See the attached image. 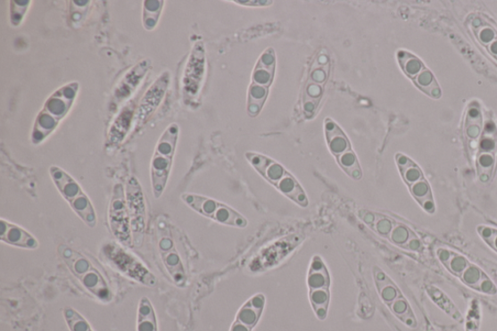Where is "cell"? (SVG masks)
Returning <instances> with one entry per match:
<instances>
[{"label": "cell", "instance_id": "cell-2", "mask_svg": "<svg viewBox=\"0 0 497 331\" xmlns=\"http://www.w3.org/2000/svg\"><path fill=\"white\" fill-rule=\"evenodd\" d=\"M245 157L261 178L276 190L298 206L306 208L309 205L308 196L302 186L281 163L258 153L248 152Z\"/></svg>", "mask_w": 497, "mask_h": 331}, {"label": "cell", "instance_id": "cell-38", "mask_svg": "<svg viewBox=\"0 0 497 331\" xmlns=\"http://www.w3.org/2000/svg\"><path fill=\"white\" fill-rule=\"evenodd\" d=\"M490 50L494 54V56L497 57V41L491 43Z\"/></svg>", "mask_w": 497, "mask_h": 331}, {"label": "cell", "instance_id": "cell-18", "mask_svg": "<svg viewBox=\"0 0 497 331\" xmlns=\"http://www.w3.org/2000/svg\"><path fill=\"white\" fill-rule=\"evenodd\" d=\"M152 70V61L145 59L137 62L131 68L119 81L115 87L112 98V104L117 107L128 101L132 95L138 89V87L145 80L146 75Z\"/></svg>", "mask_w": 497, "mask_h": 331}, {"label": "cell", "instance_id": "cell-10", "mask_svg": "<svg viewBox=\"0 0 497 331\" xmlns=\"http://www.w3.org/2000/svg\"><path fill=\"white\" fill-rule=\"evenodd\" d=\"M372 277L383 303L405 326L416 327L417 319L412 308L390 276L379 267H373Z\"/></svg>", "mask_w": 497, "mask_h": 331}, {"label": "cell", "instance_id": "cell-28", "mask_svg": "<svg viewBox=\"0 0 497 331\" xmlns=\"http://www.w3.org/2000/svg\"><path fill=\"white\" fill-rule=\"evenodd\" d=\"M62 315L70 331H95L90 323L74 308L66 306L62 309Z\"/></svg>", "mask_w": 497, "mask_h": 331}, {"label": "cell", "instance_id": "cell-1", "mask_svg": "<svg viewBox=\"0 0 497 331\" xmlns=\"http://www.w3.org/2000/svg\"><path fill=\"white\" fill-rule=\"evenodd\" d=\"M80 90L79 82L65 84L54 91L44 103L33 124L30 141L33 145H42L58 128L69 115Z\"/></svg>", "mask_w": 497, "mask_h": 331}, {"label": "cell", "instance_id": "cell-30", "mask_svg": "<svg viewBox=\"0 0 497 331\" xmlns=\"http://www.w3.org/2000/svg\"><path fill=\"white\" fill-rule=\"evenodd\" d=\"M9 4L10 24L13 28H18L23 23L32 2L30 0H11Z\"/></svg>", "mask_w": 497, "mask_h": 331}, {"label": "cell", "instance_id": "cell-12", "mask_svg": "<svg viewBox=\"0 0 497 331\" xmlns=\"http://www.w3.org/2000/svg\"><path fill=\"white\" fill-rule=\"evenodd\" d=\"M158 250L165 270L173 284L178 288H185L187 277L184 263L177 251L170 225L167 220L159 219L157 224Z\"/></svg>", "mask_w": 497, "mask_h": 331}, {"label": "cell", "instance_id": "cell-36", "mask_svg": "<svg viewBox=\"0 0 497 331\" xmlns=\"http://www.w3.org/2000/svg\"><path fill=\"white\" fill-rule=\"evenodd\" d=\"M479 38L484 43H492L494 38V32L490 28H485V29L481 31Z\"/></svg>", "mask_w": 497, "mask_h": 331}, {"label": "cell", "instance_id": "cell-26", "mask_svg": "<svg viewBox=\"0 0 497 331\" xmlns=\"http://www.w3.org/2000/svg\"><path fill=\"white\" fill-rule=\"evenodd\" d=\"M164 4V0H145L143 3L142 24L147 31L158 27Z\"/></svg>", "mask_w": 497, "mask_h": 331}, {"label": "cell", "instance_id": "cell-27", "mask_svg": "<svg viewBox=\"0 0 497 331\" xmlns=\"http://www.w3.org/2000/svg\"><path fill=\"white\" fill-rule=\"evenodd\" d=\"M397 59L404 73L413 80L426 70L421 61L406 51L397 53Z\"/></svg>", "mask_w": 497, "mask_h": 331}, {"label": "cell", "instance_id": "cell-6", "mask_svg": "<svg viewBox=\"0 0 497 331\" xmlns=\"http://www.w3.org/2000/svg\"><path fill=\"white\" fill-rule=\"evenodd\" d=\"M49 173L54 185L56 186L65 202L70 204L73 212L82 219L85 225L95 228L97 225L95 209L79 183L57 165H52Z\"/></svg>", "mask_w": 497, "mask_h": 331}, {"label": "cell", "instance_id": "cell-5", "mask_svg": "<svg viewBox=\"0 0 497 331\" xmlns=\"http://www.w3.org/2000/svg\"><path fill=\"white\" fill-rule=\"evenodd\" d=\"M359 218L375 234L388 240L392 244L406 251L418 252L422 250V241L414 231L402 223L380 213L360 211Z\"/></svg>", "mask_w": 497, "mask_h": 331}, {"label": "cell", "instance_id": "cell-19", "mask_svg": "<svg viewBox=\"0 0 497 331\" xmlns=\"http://www.w3.org/2000/svg\"><path fill=\"white\" fill-rule=\"evenodd\" d=\"M267 297L261 293L253 294L243 304L236 316L229 331H253L261 322Z\"/></svg>", "mask_w": 497, "mask_h": 331}, {"label": "cell", "instance_id": "cell-23", "mask_svg": "<svg viewBox=\"0 0 497 331\" xmlns=\"http://www.w3.org/2000/svg\"><path fill=\"white\" fill-rule=\"evenodd\" d=\"M137 331H159L156 311L146 296L142 297L138 304Z\"/></svg>", "mask_w": 497, "mask_h": 331}, {"label": "cell", "instance_id": "cell-14", "mask_svg": "<svg viewBox=\"0 0 497 331\" xmlns=\"http://www.w3.org/2000/svg\"><path fill=\"white\" fill-rule=\"evenodd\" d=\"M126 198L134 246L140 247L145 241L147 228V208L145 194L137 178H130L126 185Z\"/></svg>", "mask_w": 497, "mask_h": 331}, {"label": "cell", "instance_id": "cell-9", "mask_svg": "<svg viewBox=\"0 0 497 331\" xmlns=\"http://www.w3.org/2000/svg\"><path fill=\"white\" fill-rule=\"evenodd\" d=\"M325 134L329 152L350 178L360 181L363 178V172L355 151H353L351 141L347 135L334 120H325Z\"/></svg>", "mask_w": 497, "mask_h": 331}, {"label": "cell", "instance_id": "cell-24", "mask_svg": "<svg viewBox=\"0 0 497 331\" xmlns=\"http://www.w3.org/2000/svg\"><path fill=\"white\" fill-rule=\"evenodd\" d=\"M436 255L445 269L459 278L471 263L465 256L460 255V253L444 248L438 249Z\"/></svg>", "mask_w": 497, "mask_h": 331}, {"label": "cell", "instance_id": "cell-17", "mask_svg": "<svg viewBox=\"0 0 497 331\" xmlns=\"http://www.w3.org/2000/svg\"><path fill=\"white\" fill-rule=\"evenodd\" d=\"M326 54H322L316 60L303 93L302 108L306 118H312L317 112V108L321 102L324 95V86L326 85L328 70L329 59H325Z\"/></svg>", "mask_w": 497, "mask_h": 331}, {"label": "cell", "instance_id": "cell-37", "mask_svg": "<svg viewBox=\"0 0 497 331\" xmlns=\"http://www.w3.org/2000/svg\"><path fill=\"white\" fill-rule=\"evenodd\" d=\"M236 4H246V6L248 4H253V6H257L256 4H259L260 6H268L269 4H271V2H235Z\"/></svg>", "mask_w": 497, "mask_h": 331}, {"label": "cell", "instance_id": "cell-25", "mask_svg": "<svg viewBox=\"0 0 497 331\" xmlns=\"http://www.w3.org/2000/svg\"><path fill=\"white\" fill-rule=\"evenodd\" d=\"M410 191L416 202L424 208V211L429 214L435 212V203L432 189L426 178H422L410 186Z\"/></svg>", "mask_w": 497, "mask_h": 331}, {"label": "cell", "instance_id": "cell-15", "mask_svg": "<svg viewBox=\"0 0 497 331\" xmlns=\"http://www.w3.org/2000/svg\"><path fill=\"white\" fill-rule=\"evenodd\" d=\"M205 74V51L203 43L198 42L194 46L187 59L181 79L182 98L186 105H192L202 90Z\"/></svg>", "mask_w": 497, "mask_h": 331}, {"label": "cell", "instance_id": "cell-21", "mask_svg": "<svg viewBox=\"0 0 497 331\" xmlns=\"http://www.w3.org/2000/svg\"><path fill=\"white\" fill-rule=\"evenodd\" d=\"M0 241L6 245L25 250H37L40 245L37 238L27 229L5 219H0Z\"/></svg>", "mask_w": 497, "mask_h": 331}, {"label": "cell", "instance_id": "cell-29", "mask_svg": "<svg viewBox=\"0 0 497 331\" xmlns=\"http://www.w3.org/2000/svg\"><path fill=\"white\" fill-rule=\"evenodd\" d=\"M427 293L432 297L433 301L438 304L445 312H447L450 316L457 319V321H460L461 315L456 306L452 304V302L449 300V297L444 294L442 293L436 286L430 285L427 288Z\"/></svg>", "mask_w": 497, "mask_h": 331}, {"label": "cell", "instance_id": "cell-13", "mask_svg": "<svg viewBox=\"0 0 497 331\" xmlns=\"http://www.w3.org/2000/svg\"><path fill=\"white\" fill-rule=\"evenodd\" d=\"M108 219L110 229L120 244L127 248L134 246L126 189L121 184L114 186L112 202L109 205Z\"/></svg>", "mask_w": 497, "mask_h": 331}, {"label": "cell", "instance_id": "cell-32", "mask_svg": "<svg viewBox=\"0 0 497 331\" xmlns=\"http://www.w3.org/2000/svg\"><path fill=\"white\" fill-rule=\"evenodd\" d=\"M488 275L485 274L479 267L470 263L469 267L463 271L460 279L465 283L469 288L479 291L480 285Z\"/></svg>", "mask_w": 497, "mask_h": 331}, {"label": "cell", "instance_id": "cell-31", "mask_svg": "<svg viewBox=\"0 0 497 331\" xmlns=\"http://www.w3.org/2000/svg\"><path fill=\"white\" fill-rule=\"evenodd\" d=\"M70 4H71L70 11V25L74 29L79 28L82 25L92 3L90 0H72Z\"/></svg>", "mask_w": 497, "mask_h": 331}, {"label": "cell", "instance_id": "cell-16", "mask_svg": "<svg viewBox=\"0 0 497 331\" xmlns=\"http://www.w3.org/2000/svg\"><path fill=\"white\" fill-rule=\"evenodd\" d=\"M170 84V71L162 72L156 81L142 95L137 107L134 129L136 132L145 127L161 106Z\"/></svg>", "mask_w": 497, "mask_h": 331}, {"label": "cell", "instance_id": "cell-3", "mask_svg": "<svg viewBox=\"0 0 497 331\" xmlns=\"http://www.w3.org/2000/svg\"><path fill=\"white\" fill-rule=\"evenodd\" d=\"M58 253L66 268L88 293L104 303L112 302L113 293L107 280L90 260L80 252L64 244L58 247Z\"/></svg>", "mask_w": 497, "mask_h": 331}, {"label": "cell", "instance_id": "cell-7", "mask_svg": "<svg viewBox=\"0 0 497 331\" xmlns=\"http://www.w3.org/2000/svg\"><path fill=\"white\" fill-rule=\"evenodd\" d=\"M308 299L319 321H326L331 301V275L321 256L312 257L306 277Z\"/></svg>", "mask_w": 497, "mask_h": 331}, {"label": "cell", "instance_id": "cell-22", "mask_svg": "<svg viewBox=\"0 0 497 331\" xmlns=\"http://www.w3.org/2000/svg\"><path fill=\"white\" fill-rule=\"evenodd\" d=\"M276 70V54L272 48L265 50L255 70L253 71L251 85L270 89Z\"/></svg>", "mask_w": 497, "mask_h": 331}, {"label": "cell", "instance_id": "cell-11", "mask_svg": "<svg viewBox=\"0 0 497 331\" xmlns=\"http://www.w3.org/2000/svg\"><path fill=\"white\" fill-rule=\"evenodd\" d=\"M181 200L197 214L212 219L220 225L236 228H246L249 225L244 216L213 198L195 194H183Z\"/></svg>", "mask_w": 497, "mask_h": 331}, {"label": "cell", "instance_id": "cell-33", "mask_svg": "<svg viewBox=\"0 0 497 331\" xmlns=\"http://www.w3.org/2000/svg\"><path fill=\"white\" fill-rule=\"evenodd\" d=\"M415 84L423 92L430 96L438 98L441 95L440 89L435 77L427 70H425L421 74H418L414 79Z\"/></svg>", "mask_w": 497, "mask_h": 331}, {"label": "cell", "instance_id": "cell-8", "mask_svg": "<svg viewBox=\"0 0 497 331\" xmlns=\"http://www.w3.org/2000/svg\"><path fill=\"white\" fill-rule=\"evenodd\" d=\"M104 260L117 271L131 280L146 286L158 285V278L135 255L127 251L120 243H106L102 249Z\"/></svg>", "mask_w": 497, "mask_h": 331}, {"label": "cell", "instance_id": "cell-34", "mask_svg": "<svg viewBox=\"0 0 497 331\" xmlns=\"http://www.w3.org/2000/svg\"><path fill=\"white\" fill-rule=\"evenodd\" d=\"M482 121L477 109H471L467 121V134L468 138L476 139L481 134Z\"/></svg>", "mask_w": 497, "mask_h": 331}, {"label": "cell", "instance_id": "cell-35", "mask_svg": "<svg viewBox=\"0 0 497 331\" xmlns=\"http://www.w3.org/2000/svg\"><path fill=\"white\" fill-rule=\"evenodd\" d=\"M477 231L481 238L497 252V229L487 226H479Z\"/></svg>", "mask_w": 497, "mask_h": 331}, {"label": "cell", "instance_id": "cell-20", "mask_svg": "<svg viewBox=\"0 0 497 331\" xmlns=\"http://www.w3.org/2000/svg\"><path fill=\"white\" fill-rule=\"evenodd\" d=\"M136 101H129L114 120L108 131L107 148H115L121 145L128 132L134 128L137 112Z\"/></svg>", "mask_w": 497, "mask_h": 331}, {"label": "cell", "instance_id": "cell-4", "mask_svg": "<svg viewBox=\"0 0 497 331\" xmlns=\"http://www.w3.org/2000/svg\"><path fill=\"white\" fill-rule=\"evenodd\" d=\"M179 136L180 127L173 123L164 130L154 148L150 173L153 195L156 200H160L167 189Z\"/></svg>", "mask_w": 497, "mask_h": 331}]
</instances>
